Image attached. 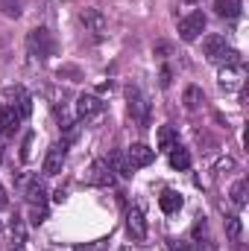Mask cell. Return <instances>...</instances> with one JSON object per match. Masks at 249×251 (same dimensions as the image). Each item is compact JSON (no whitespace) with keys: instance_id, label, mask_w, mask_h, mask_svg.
<instances>
[{"instance_id":"ffe728a7","label":"cell","mask_w":249,"mask_h":251,"mask_svg":"<svg viewBox=\"0 0 249 251\" xmlns=\"http://www.w3.org/2000/svg\"><path fill=\"white\" fill-rule=\"evenodd\" d=\"M241 234H244L241 216H226V237H229L232 243H241Z\"/></svg>"},{"instance_id":"30bf717a","label":"cell","mask_w":249,"mask_h":251,"mask_svg":"<svg viewBox=\"0 0 249 251\" xmlns=\"http://www.w3.org/2000/svg\"><path fill=\"white\" fill-rule=\"evenodd\" d=\"M21 128V114L15 105H3L0 108V134L3 137H15V131Z\"/></svg>"},{"instance_id":"e0dca14e","label":"cell","mask_w":249,"mask_h":251,"mask_svg":"<svg viewBox=\"0 0 249 251\" xmlns=\"http://www.w3.org/2000/svg\"><path fill=\"white\" fill-rule=\"evenodd\" d=\"M173 146H179V134H176V128H173V126H161V128H158V149L170 152Z\"/></svg>"},{"instance_id":"6da1fadb","label":"cell","mask_w":249,"mask_h":251,"mask_svg":"<svg viewBox=\"0 0 249 251\" xmlns=\"http://www.w3.org/2000/svg\"><path fill=\"white\" fill-rule=\"evenodd\" d=\"M202 53H205V59L211 64H223V67L226 64H241V53L232 50L223 35H208L202 41Z\"/></svg>"},{"instance_id":"9c48e42d","label":"cell","mask_w":249,"mask_h":251,"mask_svg":"<svg viewBox=\"0 0 249 251\" xmlns=\"http://www.w3.org/2000/svg\"><path fill=\"white\" fill-rule=\"evenodd\" d=\"M62 164H64V143H53L44 155V167L41 173L44 176H59L62 173Z\"/></svg>"},{"instance_id":"7402d4cb","label":"cell","mask_w":249,"mask_h":251,"mask_svg":"<svg viewBox=\"0 0 249 251\" xmlns=\"http://www.w3.org/2000/svg\"><path fill=\"white\" fill-rule=\"evenodd\" d=\"M15 97H18V114H21V117H30V114H32V97H30L27 91H21V88L15 91Z\"/></svg>"},{"instance_id":"ba28073f","label":"cell","mask_w":249,"mask_h":251,"mask_svg":"<svg viewBox=\"0 0 249 251\" xmlns=\"http://www.w3.org/2000/svg\"><path fill=\"white\" fill-rule=\"evenodd\" d=\"M100 111H103V100H100V97L82 94V97L76 100V117H79V120H91V117H97Z\"/></svg>"},{"instance_id":"8fae6325","label":"cell","mask_w":249,"mask_h":251,"mask_svg":"<svg viewBox=\"0 0 249 251\" xmlns=\"http://www.w3.org/2000/svg\"><path fill=\"white\" fill-rule=\"evenodd\" d=\"M126 158H129L132 167H150L156 161V149H150L147 143H135V146L126 149Z\"/></svg>"},{"instance_id":"603a6c76","label":"cell","mask_w":249,"mask_h":251,"mask_svg":"<svg viewBox=\"0 0 249 251\" xmlns=\"http://www.w3.org/2000/svg\"><path fill=\"white\" fill-rule=\"evenodd\" d=\"M0 12L6 18H21V0H0Z\"/></svg>"},{"instance_id":"ac0fdd59","label":"cell","mask_w":249,"mask_h":251,"mask_svg":"<svg viewBox=\"0 0 249 251\" xmlns=\"http://www.w3.org/2000/svg\"><path fill=\"white\" fill-rule=\"evenodd\" d=\"M182 102H185L187 111H196V108L205 102V97H202V88H196V85H187L185 94H182Z\"/></svg>"},{"instance_id":"f1b7e54d","label":"cell","mask_w":249,"mask_h":251,"mask_svg":"<svg viewBox=\"0 0 249 251\" xmlns=\"http://www.w3.org/2000/svg\"><path fill=\"white\" fill-rule=\"evenodd\" d=\"M3 201H6V193H3V187H0V204H3Z\"/></svg>"},{"instance_id":"8992f818","label":"cell","mask_w":249,"mask_h":251,"mask_svg":"<svg viewBox=\"0 0 249 251\" xmlns=\"http://www.w3.org/2000/svg\"><path fill=\"white\" fill-rule=\"evenodd\" d=\"M202 29H205V15L202 12H190L179 21V38L182 41H196Z\"/></svg>"},{"instance_id":"44dd1931","label":"cell","mask_w":249,"mask_h":251,"mask_svg":"<svg viewBox=\"0 0 249 251\" xmlns=\"http://www.w3.org/2000/svg\"><path fill=\"white\" fill-rule=\"evenodd\" d=\"M247 193H249L247 178L235 181V187H232V204H235V207H244V204H247Z\"/></svg>"},{"instance_id":"1f68e13d","label":"cell","mask_w":249,"mask_h":251,"mask_svg":"<svg viewBox=\"0 0 249 251\" xmlns=\"http://www.w3.org/2000/svg\"><path fill=\"white\" fill-rule=\"evenodd\" d=\"M0 158H3V152H0Z\"/></svg>"},{"instance_id":"9a60e30c","label":"cell","mask_w":249,"mask_h":251,"mask_svg":"<svg viewBox=\"0 0 249 251\" xmlns=\"http://www.w3.org/2000/svg\"><path fill=\"white\" fill-rule=\"evenodd\" d=\"M106 161H109V167H112V170H115L118 176H124V178H132V170H135V167L129 164L126 152H112V155H109Z\"/></svg>"},{"instance_id":"4316f807","label":"cell","mask_w":249,"mask_h":251,"mask_svg":"<svg viewBox=\"0 0 249 251\" xmlns=\"http://www.w3.org/2000/svg\"><path fill=\"white\" fill-rule=\"evenodd\" d=\"M30 149H32V134H27V140H24V149H21V158L24 161H30Z\"/></svg>"},{"instance_id":"5bb4252c","label":"cell","mask_w":249,"mask_h":251,"mask_svg":"<svg viewBox=\"0 0 249 251\" xmlns=\"http://www.w3.org/2000/svg\"><path fill=\"white\" fill-rule=\"evenodd\" d=\"M214 12H217L220 18H229V21H235V18H241V12H244V3H241V0H214Z\"/></svg>"},{"instance_id":"277c9868","label":"cell","mask_w":249,"mask_h":251,"mask_svg":"<svg viewBox=\"0 0 249 251\" xmlns=\"http://www.w3.org/2000/svg\"><path fill=\"white\" fill-rule=\"evenodd\" d=\"M126 100H129V114H132V120L144 128V126L150 123V102L144 100V94H141L138 88H129V91H126Z\"/></svg>"},{"instance_id":"f546056e","label":"cell","mask_w":249,"mask_h":251,"mask_svg":"<svg viewBox=\"0 0 249 251\" xmlns=\"http://www.w3.org/2000/svg\"><path fill=\"white\" fill-rule=\"evenodd\" d=\"M12 251H24V246H15V249H12Z\"/></svg>"},{"instance_id":"4dcf8cb0","label":"cell","mask_w":249,"mask_h":251,"mask_svg":"<svg viewBox=\"0 0 249 251\" xmlns=\"http://www.w3.org/2000/svg\"><path fill=\"white\" fill-rule=\"evenodd\" d=\"M185 3H199V0H185Z\"/></svg>"},{"instance_id":"cb8c5ba5","label":"cell","mask_w":249,"mask_h":251,"mask_svg":"<svg viewBox=\"0 0 249 251\" xmlns=\"http://www.w3.org/2000/svg\"><path fill=\"white\" fill-rule=\"evenodd\" d=\"M12 240H15V246H24V222L21 219L12 222Z\"/></svg>"},{"instance_id":"83f0119b","label":"cell","mask_w":249,"mask_h":251,"mask_svg":"<svg viewBox=\"0 0 249 251\" xmlns=\"http://www.w3.org/2000/svg\"><path fill=\"white\" fill-rule=\"evenodd\" d=\"M167 85H170V70L164 67V70H161V88H167Z\"/></svg>"},{"instance_id":"2e32d148","label":"cell","mask_w":249,"mask_h":251,"mask_svg":"<svg viewBox=\"0 0 249 251\" xmlns=\"http://www.w3.org/2000/svg\"><path fill=\"white\" fill-rule=\"evenodd\" d=\"M158 207H161L164 213H176V210L182 207V196H179L176 190H164V193L158 196Z\"/></svg>"},{"instance_id":"d4e9b609","label":"cell","mask_w":249,"mask_h":251,"mask_svg":"<svg viewBox=\"0 0 249 251\" xmlns=\"http://www.w3.org/2000/svg\"><path fill=\"white\" fill-rule=\"evenodd\" d=\"M30 216H32V219H30L32 225H41V222H44V216H47V207H32V210H30Z\"/></svg>"},{"instance_id":"52a82bcc","label":"cell","mask_w":249,"mask_h":251,"mask_svg":"<svg viewBox=\"0 0 249 251\" xmlns=\"http://www.w3.org/2000/svg\"><path fill=\"white\" fill-rule=\"evenodd\" d=\"M126 231L135 243H144L147 240V219H144V210L141 207H129L126 210Z\"/></svg>"},{"instance_id":"3957f363","label":"cell","mask_w":249,"mask_h":251,"mask_svg":"<svg viewBox=\"0 0 249 251\" xmlns=\"http://www.w3.org/2000/svg\"><path fill=\"white\" fill-rule=\"evenodd\" d=\"M85 181H88V184H94V187H112V184H115V170L109 167V161H106V158H97V161L88 167Z\"/></svg>"},{"instance_id":"7a4b0ae2","label":"cell","mask_w":249,"mask_h":251,"mask_svg":"<svg viewBox=\"0 0 249 251\" xmlns=\"http://www.w3.org/2000/svg\"><path fill=\"white\" fill-rule=\"evenodd\" d=\"M27 50H30V56H32V59H38V62L50 59V56L56 53V41H53V32H50V29H44V26L32 29V32L27 35Z\"/></svg>"},{"instance_id":"4fadbf2b","label":"cell","mask_w":249,"mask_h":251,"mask_svg":"<svg viewBox=\"0 0 249 251\" xmlns=\"http://www.w3.org/2000/svg\"><path fill=\"white\" fill-rule=\"evenodd\" d=\"M27 201H30V207H44L47 204V190H44V184L38 178L27 181Z\"/></svg>"},{"instance_id":"d6986e66","label":"cell","mask_w":249,"mask_h":251,"mask_svg":"<svg viewBox=\"0 0 249 251\" xmlns=\"http://www.w3.org/2000/svg\"><path fill=\"white\" fill-rule=\"evenodd\" d=\"M170 167L173 170H187L190 167V152L182 149V146H173L170 149Z\"/></svg>"},{"instance_id":"5b68a950","label":"cell","mask_w":249,"mask_h":251,"mask_svg":"<svg viewBox=\"0 0 249 251\" xmlns=\"http://www.w3.org/2000/svg\"><path fill=\"white\" fill-rule=\"evenodd\" d=\"M244 79H247V70H244V64H226L223 70H220V88L226 91V94H235V91H241L244 88Z\"/></svg>"},{"instance_id":"7c38bea8","label":"cell","mask_w":249,"mask_h":251,"mask_svg":"<svg viewBox=\"0 0 249 251\" xmlns=\"http://www.w3.org/2000/svg\"><path fill=\"white\" fill-rule=\"evenodd\" d=\"M79 21L85 24V29L88 32H94V35H103L106 32V18L97 12V9H85L82 15H79Z\"/></svg>"},{"instance_id":"484cf974","label":"cell","mask_w":249,"mask_h":251,"mask_svg":"<svg viewBox=\"0 0 249 251\" xmlns=\"http://www.w3.org/2000/svg\"><path fill=\"white\" fill-rule=\"evenodd\" d=\"M167 249L170 251H190V246H187L185 240H167Z\"/></svg>"}]
</instances>
